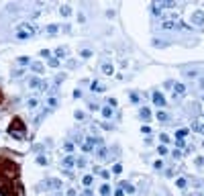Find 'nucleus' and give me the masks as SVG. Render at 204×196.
Returning a JSON list of instances; mask_svg holds the SVG:
<instances>
[{
	"label": "nucleus",
	"instance_id": "nucleus-1",
	"mask_svg": "<svg viewBox=\"0 0 204 196\" xmlns=\"http://www.w3.org/2000/svg\"><path fill=\"white\" fill-rule=\"evenodd\" d=\"M0 176L6 178V180H12V178L19 176V166L12 162H8V159H2L0 162Z\"/></svg>",
	"mask_w": 204,
	"mask_h": 196
},
{
	"label": "nucleus",
	"instance_id": "nucleus-2",
	"mask_svg": "<svg viewBox=\"0 0 204 196\" xmlns=\"http://www.w3.org/2000/svg\"><path fill=\"white\" fill-rule=\"evenodd\" d=\"M8 133L12 135V137H16V139H23V137H24V125H23V121H19V118H15V121L10 122V127H8Z\"/></svg>",
	"mask_w": 204,
	"mask_h": 196
},
{
	"label": "nucleus",
	"instance_id": "nucleus-3",
	"mask_svg": "<svg viewBox=\"0 0 204 196\" xmlns=\"http://www.w3.org/2000/svg\"><path fill=\"white\" fill-rule=\"evenodd\" d=\"M0 194L2 196H20V192L15 186H10V184H2L0 186Z\"/></svg>",
	"mask_w": 204,
	"mask_h": 196
},
{
	"label": "nucleus",
	"instance_id": "nucleus-4",
	"mask_svg": "<svg viewBox=\"0 0 204 196\" xmlns=\"http://www.w3.org/2000/svg\"><path fill=\"white\" fill-rule=\"evenodd\" d=\"M153 104H157V106H165V96L161 92H153Z\"/></svg>",
	"mask_w": 204,
	"mask_h": 196
},
{
	"label": "nucleus",
	"instance_id": "nucleus-5",
	"mask_svg": "<svg viewBox=\"0 0 204 196\" xmlns=\"http://www.w3.org/2000/svg\"><path fill=\"white\" fill-rule=\"evenodd\" d=\"M192 23H194V24H198V27L204 23V12H202V10H196L194 15H192Z\"/></svg>",
	"mask_w": 204,
	"mask_h": 196
},
{
	"label": "nucleus",
	"instance_id": "nucleus-6",
	"mask_svg": "<svg viewBox=\"0 0 204 196\" xmlns=\"http://www.w3.org/2000/svg\"><path fill=\"white\" fill-rule=\"evenodd\" d=\"M76 166V159H73L72 155H65L63 157V162H61V167H65V170H69V167Z\"/></svg>",
	"mask_w": 204,
	"mask_h": 196
},
{
	"label": "nucleus",
	"instance_id": "nucleus-7",
	"mask_svg": "<svg viewBox=\"0 0 204 196\" xmlns=\"http://www.w3.org/2000/svg\"><path fill=\"white\" fill-rule=\"evenodd\" d=\"M31 68H33L35 74H43V72H45V68H43V64H41V61H35V64H31Z\"/></svg>",
	"mask_w": 204,
	"mask_h": 196
},
{
	"label": "nucleus",
	"instance_id": "nucleus-8",
	"mask_svg": "<svg viewBox=\"0 0 204 196\" xmlns=\"http://www.w3.org/2000/svg\"><path fill=\"white\" fill-rule=\"evenodd\" d=\"M102 72L106 74V76H112V74H114V68H112V64H102Z\"/></svg>",
	"mask_w": 204,
	"mask_h": 196
},
{
	"label": "nucleus",
	"instance_id": "nucleus-9",
	"mask_svg": "<svg viewBox=\"0 0 204 196\" xmlns=\"http://www.w3.org/2000/svg\"><path fill=\"white\" fill-rule=\"evenodd\" d=\"M121 186H122V190H125L126 194H133V192H135V186L129 184V182H121Z\"/></svg>",
	"mask_w": 204,
	"mask_h": 196
},
{
	"label": "nucleus",
	"instance_id": "nucleus-10",
	"mask_svg": "<svg viewBox=\"0 0 204 196\" xmlns=\"http://www.w3.org/2000/svg\"><path fill=\"white\" fill-rule=\"evenodd\" d=\"M90 88H92L94 92H104V90H106V86H104V84H100V82H92V86H90Z\"/></svg>",
	"mask_w": 204,
	"mask_h": 196
},
{
	"label": "nucleus",
	"instance_id": "nucleus-11",
	"mask_svg": "<svg viewBox=\"0 0 204 196\" xmlns=\"http://www.w3.org/2000/svg\"><path fill=\"white\" fill-rule=\"evenodd\" d=\"M23 31H27L29 35H35V33H37V27H35V24H29V23H24V24H23Z\"/></svg>",
	"mask_w": 204,
	"mask_h": 196
},
{
	"label": "nucleus",
	"instance_id": "nucleus-12",
	"mask_svg": "<svg viewBox=\"0 0 204 196\" xmlns=\"http://www.w3.org/2000/svg\"><path fill=\"white\" fill-rule=\"evenodd\" d=\"M184 92H186V86H184V84H175V86H174V96H175V94L182 96Z\"/></svg>",
	"mask_w": 204,
	"mask_h": 196
},
{
	"label": "nucleus",
	"instance_id": "nucleus-13",
	"mask_svg": "<svg viewBox=\"0 0 204 196\" xmlns=\"http://www.w3.org/2000/svg\"><path fill=\"white\" fill-rule=\"evenodd\" d=\"M41 84H43V82H41L39 78H29V86H31V88H41Z\"/></svg>",
	"mask_w": 204,
	"mask_h": 196
},
{
	"label": "nucleus",
	"instance_id": "nucleus-14",
	"mask_svg": "<svg viewBox=\"0 0 204 196\" xmlns=\"http://www.w3.org/2000/svg\"><path fill=\"white\" fill-rule=\"evenodd\" d=\"M47 188H53V190H59V188H61V182H59V180H49V182H47Z\"/></svg>",
	"mask_w": 204,
	"mask_h": 196
},
{
	"label": "nucleus",
	"instance_id": "nucleus-15",
	"mask_svg": "<svg viewBox=\"0 0 204 196\" xmlns=\"http://www.w3.org/2000/svg\"><path fill=\"white\" fill-rule=\"evenodd\" d=\"M59 12H61V16H69V15H72V6L63 4L61 8H59Z\"/></svg>",
	"mask_w": 204,
	"mask_h": 196
},
{
	"label": "nucleus",
	"instance_id": "nucleus-16",
	"mask_svg": "<svg viewBox=\"0 0 204 196\" xmlns=\"http://www.w3.org/2000/svg\"><path fill=\"white\" fill-rule=\"evenodd\" d=\"M106 151H108L106 147H104V145H100V147H98V149H96V155L100 157V159H104V157H106Z\"/></svg>",
	"mask_w": 204,
	"mask_h": 196
},
{
	"label": "nucleus",
	"instance_id": "nucleus-17",
	"mask_svg": "<svg viewBox=\"0 0 204 196\" xmlns=\"http://www.w3.org/2000/svg\"><path fill=\"white\" fill-rule=\"evenodd\" d=\"M102 117H104V118H110L112 117V108L108 106V104H106V106H102Z\"/></svg>",
	"mask_w": 204,
	"mask_h": 196
},
{
	"label": "nucleus",
	"instance_id": "nucleus-18",
	"mask_svg": "<svg viewBox=\"0 0 204 196\" xmlns=\"http://www.w3.org/2000/svg\"><path fill=\"white\" fill-rule=\"evenodd\" d=\"M149 117H151V110L147 106H143L141 108V118H143V121H149Z\"/></svg>",
	"mask_w": 204,
	"mask_h": 196
},
{
	"label": "nucleus",
	"instance_id": "nucleus-19",
	"mask_svg": "<svg viewBox=\"0 0 204 196\" xmlns=\"http://www.w3.org/2000/svg\"><path fill=\"white\" fill-rule=\"evenodd\" d=\"M165 31H171V29H175V23L174 20H163V24H161Z\"/></svg>",
	"mask_w": 204,
	"mask_h": 196
},
{
	"label": "nucleus",
	"instance_id": "nucleus-20",
	"mask_svg": "<svg viewBox=\"0 0 204 196\" xmlns=\"http://www.w3.org/2000/svg\"><path fill=\"white\" fill-rule=\"evenodd\" d=\"M65 51H68L65 47H57V49H55V55H57V59H63V57H65Z\"/></svg>",
	"mask_w": 204,
	"mask_h": 196
},
{
	"label": "nucleus",
	"instance_id": "nucleus-21",
	"mask_svg": "<svg viewBox=\"0 0 204 196\" xmlns=\"http://www.w3.org/2000/svg\"><path fill=\"white\" fill-rule=\"evenodd\" d=\"M45 31H47V33H51V35H55L59 31V27L57 24H47V27H45Z\"/></svg>",
	"mask_w": 204,
	"mask_h": 196
},
{
	"label": "nucleus",
	"instance_id": "nucleus-22",
	"mask_svg": "<svg viewBox=\"0 0 204 196\" xmlns=\"http://www.w3.org/2000/svg\"><path fill=\"white\" fill-rule=\"evenodd\" d=\"M157 121H161V122H163V121H167V118H170V117H167V113H163V110H157Z\"/></svg>",
	"mask_w": 204,
	"mask_h": 196
},
{
	"label": "nucleus",
	"instance_id": "nucleus-23",
	"mask_svg": "<svg viewBox=\"0 0 204 196\" xmlns=\"http://www.w3.org/2000/svg\"><path fill=\"white\" fill-rule=\"evenodd\" d=\"M100 194L108 196V194H110V186H108V184H102V186H100Z\"/></svg>",
	"mask_w": 204,
	"mask_h": 196
},
{
	"label": "nucleus",
	"instance_id": "nucleus-24",
	"mask_svg": "<svg viewBox=\"0 0 204 196\" xmlns=\"http://www.w3.org/2000/svg\"><path fill=\"white\" fill-rule=\"evenodd\" d=\"M159 4V8H171V6H175V2H170V0H165V2H157Z\"/></svg>",
	"mask_w": 204,
	"mask_h": 196
},
{
	"label": "nucleus",
	"instance_id": "nucleus-25",
	"mask_svg": "<svg viewBox=\"0 0 204 196\" xmlns=\"http://www.w3.org/2000/svg\"><path fill=\"white\" fill-rule=\"evenodd\" d=\"M186 184H188V182H186L184 178H178V180H175V186L180 188V190H184V188H186Z\"/></svg>",
	"mask_w": 204,
	"mask_h": 196
},
{
	"label": "nucleus",
	"instance_id": "nucleus-26",
	"mask_svg": "<svg viewBox=\"0 0 204 196\" xmlns=\"http://www.w3.org/2000/svg\"><path fill=\"white\" fill-rule=\"evenodd\" d=\"M84 166H86V157H78V159H76V167H78V170H82Z\"/></svg>",
	"mask_w": 204,
	"mask_h": 196
},
{
	"label": "nucleus",
	"instance_id": "nucleus-27",
	"mask_svg": "<svg viewBox=\"0 0 204 196\" xmlns=\"http://www.w3.org/2000/svg\"><path fill=\"white\" fill-rule=\"evenodd\" d=\"M92 182H94L92 176H84L82 178V184H84V186H92Z\"/></svg>",
	"mask_w": 204,
	"mask_h": 196
},
{
	"label": "nucleus",
	"instance_id": "nucleus-28",
	"mask_svg": "<svg viewBox=\"0 0 204 196\" xmlns=\"http://www.w3.org/2000/svg\"><path fill=\"white\" fill-rule=\"evenodd\" d=\"M186 135H188V131H186V129H180V131L175 133V137H178V141H182V139H184Z\"/></svg>",
	"mask_w": 204,
	"mask_h": 196
},
{
	"label": "nucleus",
	"instance_id": "nucleus-29",
	"mask_svg": "<svg viewBox=\"0 0 204 196\" xmlns=\"http://www.w3.org/2000/svg\"><path fill=\"white\" fill-rule=\"evenodd\" d=\"M16 37H19V39H20V41H24V39H29L31 35H29V33H27V31H19V35H16Z\"/></svg>",
	"mask_w": 204,
	"mask_h": 196
},
{
	"label": "nucleus",
	"instance_id": "nucleus-30",
	"mask_svg": "<svg viewBox=\"0 0 204 196\" xmlns=\"http://www.w3.org/2000/svg\"><path fill=\"white\" fill-rule=\"evenodd\" d=\"M63 151L68 153V155H72V151H73V145H72V143H65V145H63Z\"/></svg>",
	"mask_w": 204,
	"mask_h": 196
},
{
	"label": "nucleus",
	"instance_id": "nucleus-31",
	"mask_svg": "<svg viewBox=\"0 0 204 196\" xmlns=\"http://www.w3.org/2000/svg\"><path fill=\"white\" fill-rule=\"evenodd\" d=\"M37 163H39V166H47V157H45V155H37Z\"/></svg>",
	"mask_w": 204,
	"mask_h": 196
},
{
	"label": "nucleus",
	"instance_id": "nucleus-32",
	"mask_svg": "<svg viewBox=\"0 0 204 196\" xmlns=\"http://www.w3.org/2000/svg\"><path fill=\"white\" fill-rule=\"evenodd\" d=\"M27 104H29V108H35L37 104H39V100H37V98H29V102H27Z\"/></svg>",
	"mask_w": 204,
	"mask_h": 196
},
{
	"label": "nucleus",
	"instance_id": "nucleus-33",
	"mask_svg": "<svg viewBox=\"0 0 204 196\" xmlns=\"http://www.w3.org/2000/svg\"><path fill=\"white\" fill-rule=\"evenodd\" d=\"M157 153H159V155H165V153H167V147H165V145H159V147H157Z\"/></svg>",
	"mask_w": 204,
	"mask_h": 196
},
{
	"label": "nucleus",
	"instance_id": "nucleus-34",
	"mask_svg": "<svg viewBox=\"0 0 204 196\" xmlns=\"http://www.w3.org/2000/svg\"><path fill=\"white\" fill-rule=\"evenodd\" d=\"M112 172H114V174H121V172H122V166H121V163H114V166H112Z\"/></svg>",
	"mask_w": 204,
	"mask_h": 196
},
{
	"label": "nucleus",
	"instance_id": "nucleus-35",
	"mask_svg": "<svg viewBox=\"0 0 204 196\" xmlns=\"http://www.w3.org/2000/svg\"><path fill=\"white\" fill-rule=\"evenodd\" d=\"M80 55H82V57H90V55H92V51H90V49H82V51H80Z\"/></svg>",
	"mask_w": 204,
	"mask_h": 196
},
{
	"label": "nucleus",
	"instance_id": "nucleus-36",
	"mask_svg": "<svg viewBox=\"0 0 204 196\" xmlns=\"http://www.w3.org/2000/svg\"><path fill=\"white\" fill-rule=\"evenodd\" d=\"M49 65H51V68H57V65H59V59H57V57L49 59Z\"/></svg>",
	"mask_w": 204,
	"mask_h": 196
},
{
	"label": "nucleus",
	"instance_id": "nucleus-37",
	"mask_svg": "<svg viewBox=\"0 0 204 196\" xmlns=\"http://www.w3.org/2000/svg\"><path fill=\"white\" fill-rule=\"evenodd\" d=\"M19 64L20 65H27V64H29V57H19Z\"/></svg>",
	"mask_w": 204,
	"mask_h": 196
},
{
	"label": "nucleus",
	"instance_id": "nucleus-38",
	"mask_svg": "<svg viewBox=\"0 0 204 196\" xmlns=\"http://www.w3.org/2000/svg\"><path fill=\"white\" fill-rule=\"evenodd\" d=\"M76 118H78V121H84V113H82V110H76Z\"/></svg>",
	"mask_w": 204,
	"mask_h": 196
},
{
	"label": "nucleus",
	"instance_id": "nucleus-39",
	"mask_svg": "<svg viewBox=\"0 0 204 196\" xmlns=\"http://www.w3.org/2000/svg\"><path fill=\"white\" fill-rule=\"evenodd\" d=\"M47 102H49V106H51V108H53V106H57V100H55V98H49Z\"/></svg>",
	"mask_w": 204,
	"mask_h": 196
},
{
	"label": "nucleus",
	"instance_id": "nucleus-40",
	"mask_svg": "<svg viewBox=\"0 0 204 196\" xmlns=\"http://www.w3.org/2000/svg\"><path fill=\"white\" fill-rule=\"evenodd\" d=\"M106 102H108V106H117V98H110V100H106Z\"/></svg>",
	"mask_w": 204,
	"mask_h": 196
},
{
	"label": "nucleus",
	"instance_id": "nucleus-41",
	"mask_svg": "<svg viewBox=\"0 0 204 196\" xmlns=\"http://www.w3.org/2000/svg\"><path fill=\"white\" fill-rule=\"evenodd\" d=\"M63 80H65V76H63V74H61V76H57V78H55V84H61Z\"/></svg>",
	"mask_w": 204,
	"mask_h": 196
},
{
	"label": "nucleus",
	"instance_id": "nucleus-42",
	"mask_svg": "<svg viewBox=\"0 0 204 196\" xmlns=\"http://www.w3.org/2000/svg\"><path fill=\"white\" fill-rule=\"evenodd\" d=\"M153 167H155V170H161V167H163V163H161V162H155V163H153Z\"/></svg>",
	"mask_w": 204,
	"mask_h": 196
},
{
	"label": "nucleus",
	"instance_id": "nucleus-43",
	"mask_svg": "<svg viewBox=\"0 0 204 196\" xmlns=\"http://www.w3.org/2000/svg\"><path fill=\"white\" fill-rule=\"evenodd\" d=\"M114 196H125V190H122V188H118V190L114 192Z\"/></svg>",
	"mask_w": 204,
	"mask_h": 196
},
{
	"label": "nucleus",
	"instance_id": "nucleus-44",
	"mask_svg": "<svg viewBox=\"0 0 204 196\" xmlns=\"http://www.w3.org/2000/svg\"><path fill=\"white\" fill-rule=\"evenodd\" d=\"M204 163V157H196V166H202Z\"/></svg>",
	"mask_w": 204,
	"mask_h": 196
},
{
	"label": "nucleus",
	"instance_id": "nucleus-45",
	"mask_svg": "<svg viewBox=\"0 0 204 196\" xmlns=\"http://www.w3.org/2000/svg\"><path fill=\"white\" fill-rule=\"evenodd\" d=\"M41 55H43V57H49V55H51V51H47V49H43V51H41Z\"/></svg>",
	"mask_w": 204,
	"mask_h": 196
},
{
	"label": "nucleus",
	"instance_id": "nucleus-46",
	"mask_svg": "<svg viewBox=\"0 0 204 196\" xmlns=\"http://www.w3.org/2000/svg\"><path fill=\"white\" fill-rule=\"evenodd\" d=\"M159 139H161L163 143H167V141H170V137H167V135H159Z\"/></svg>",
	"mask_w": 204,
	"mask_h": 196
},
{
	"label": "nucleus",
	"instance_id": "nucleus-47",
	"mask_svg": "<svg viewBox=\"0 0 204 196\" xmlns=\"http://www.w3.org/2000/svg\"><path fill=\"white\" fill-rule=\"evenodd\" d=\"M90 108H92V110H98V108H100V106H98L96 102H90Z\"/></svg>",
	"mask_w": 204,
	"mask_h": 196
},
{
	"label": "nucleus",
	"instance_id": "nucleus-48",
	"mask_svg": "<svg viewBox=\"0 0 204 196\" xmlns=\"http://www.w3.org/2000/svg\"><path fill=\"white\" fill-rule=\"evenodd\" d=\"M68 194H69V196H76V190H73V188H69V190H68Z\"/></svg>",
	"mask_w": 204,
	"mask_h": 196
},
{
	"label": "nucleus",
	"instance_id": "nucleus-49",
	"mask_svg": "<svg viewBox=\"0 0 204 196\" xmlns=\"http://www.w3.org/2000/svg\"><path fill=\"white\" fill-rule=\"evenodd\" d=\"M0 102H2V92H0Z\"/></svg>",
	"mask_w": 204,
	"mask_h": 196
},
{
	"label": "nucleus",
	"instance_id": "nucleus-50",
	"mask_svg": "<svg viewBox=\"0 0 204 196\" xmlns=\"http://www.w3.org/2000/svg\"><path fill=\"white\" fill-rule=\"evenodd\" d=\"M202 118H204V114H202Z\"/></svg>",
	"mask_w": 204,
	"mask_h": 196
},
{
	"label": "nucleus",
	"instance_id": "nucleus-51",
	"mask_svg": "<svg viewBox=\"0 0 204 196\" xmlns=\"http://www.w3.org/2000/svg\"><path fill=\"white\" fill-rule=\"evenodd\" d=\"M202 145H204V143H202Z\"/></svg>",
	"mask_w": 204,
	"mask_h": 196
}]
</instances>
